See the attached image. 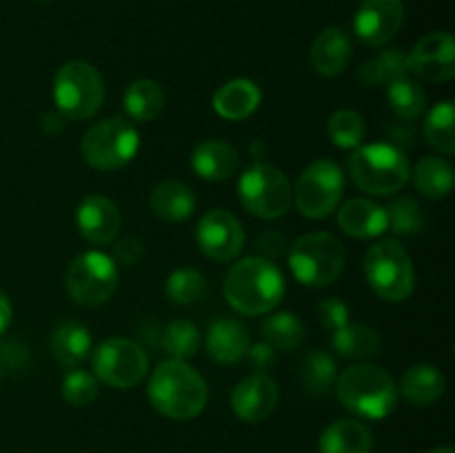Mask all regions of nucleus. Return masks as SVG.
<instances>
[{
  "label": "nucleus",
  "instance_id": "f257e3e1",
  "mask_svg": "<svg viewBox=\"0 0 455 453\" xmlns=\"http://www.w3.org/2000/svg\"><path fill=\"white\" fill-rule=\"evenodd\" d=\"M222 289L235 314L265 315L271 314L283 300L284 275L267 258L251 256L231 266Z\"/></svg>",
  "mask_w": 455,
  "mask_h": 453
},
{
  "label": "nucleus",
  "instance_id": "f03ea898",
  "mask_svg": "<svg viewBox=\"0 0 455 453\" xmlns=\"http://www.w3.org/2000/svg\"><path fill=\"white\" fill-rule=\"evenodd\" d=\"M151 407L172 420H191L207 407L209 389L194 367L182 360H164L156 367L147 386Z\"/></svg>",
  "mask_w": 455,
  "mask_h": 453
},
{
  "label": "nucleus",
  "instance_id": "7ed1b4c3",
  "mask_svg": "<svg viewBox=\"0 0 455 453\" xmlns=\"http://www.w3.org/2000/svg\"><path fill=\"white\" fill-rule=\"evenodd\" d=\"M336 393L347 411L367 420L391 416L398 404V385L376 364H355L336 378Z\"/></svg>",
  "mask_w": 455,
  "mask_h": 453
},
{
  "label": "nucleus",
  "instance_id": "20e7f679",
  "mask_svg": "<svg viewBox=\"0 0 455 453\" xmlns=\"http://www.w3.org/2000/svg\"><path fill=\"white\" fill-rule=\"evenodd\" d=\"M349 178L358 189L371 195H391L409 182V160L391 142H371L355 147L347 160Z\"/></svg>",
  "mask_w": 455,
  "mask_h": 453
},
{
  "label": "nucleus",
  "instance_id": "39448f33",
  "mask_svg": "<svg viewBox=\"0 0 455 453\" xmlns=\"http://www.w3.org/2000/svg\"><path fill=\"white\" fill-rule=\"evenodd\" d=\"M289 266L305 287H329L345 269V247L329 231H311L289 247Z\"/></svg>",
  "mask_w": 455,
  "mask_h": 453
},
{
  "label": "nucleus",
  "instance_id": "423d86ee",
  "mask_svg": "<svg viewBox=\"0 0 455 453\" xmlns=\"http://www.w3.org/2000/svg\"><path fill=\"white\" fill-rule=\"evenodd\" d=\"M53 102L65 120H87L105 102V80L84 60H71L58 69L53 80Z\"/></svg>",
  "mask_w": 455,
  "mask_h": 453
},
{
  "label": "nucleus",
  "instance_id": "0eeeda50",
  "mask_svg": "<svg viewBox=\"0 0 455 453\" xmlns=\"http://www.w3.org/2000/svg\"><path fill=\"white\" fill-rule=\"evenodd\" d=\"M364 275L373 293L387 302H404L416 287L413 262L398 240H380L369 247Z\"/></svg>",
  "mask_w": 455,
  "mask_h": 453
},
{
  "label": "nucleus",
  "instance_id": "6e6552de",
  "mask_svg": "<svg viewBox=\"0 0 455 453\" xmlns=\"http://www.w3.org/2000/svg\"><path fill=\"white\" fill-rule=\"evenodd\" d=\"M140 147V133L129 120L105 118L92 124L80 142V154L98 171H116L132 163Z\"/></svg>",
  "mask_w": 455,
  "mask_h": 453
},
{
  "label": "nucleus",
  "instance_id": "1a4fd4ad",
  "mask_svg": "<svg viewBox=\"0 0 455 453\" xmlns=\"http://www.w3.org/2000/svg\"><path fill=\"white\" fill-rule=\"evenodd\" d=\"M238 198L251 216L275 220L291 209L293 187L278 167L258 160L240 176Z\"/></svg>",
  "mask_w": 455,
  "mask_h": 453
},
{
  "label": "nucleus",
  "instance_id": "9d476101",
  "mask_svg": "<svg viewBox=\"0 0 455 453\" xmlns=\"http://www.w3.org/2000/svg\"><path fill=\"white\" fill-rule=\"evenodd\" d=\"M120 269L102 251H84L74 258L65 274V287L71 300L83 306H100L116 293Z\"/></svg>",
  "mask_w": 455,
  "mask_h": 453
},
{
  "label": "nucleus",
  "instance_id": "9b49d317",
  "mask_svg": "<svg viewBox=\"0 0 455 453\" xmlns=\"http://www.w3.org/2000/svg\"><path fill=\"white\" fill-rule=\"evenodd\" d=\"M345 191V173L333 160L318 158L307 164L293 189L298 211L311 220H323L338 209Z\"/></svg>",
  "mask_w": 455,
  "mask_h": 453
},
{
  "label": "nucleus",
  "instance_id": "f8f14e48",
  "mask_svg": "<svg viewBox=\"0 0 455 453\" xmlns=\"http://www.w3.org/2000/svg\"><path fill=\"white\" fill-rule=\"evenodd\" d=\"M93 376L114 389H132L145 380L149 371L147 351L127 338H109L100 342L92 355Z\"/></svg>",
  "mask_w": 455,
  "mask_h": 453
},
{
  "label": "nucleus",
  "instance_id": "ddd939ff",
  "mask_svg": "<svg viewBox=\"0 0 455 453\" xmlns=\"http://www.w3.org/2000/svg\"><path fill=\"white\" fill-rule=\"evenodd\" d=\"M196 242L200 251L216 262H231L244 247V229L238 218L225 209H212L196 226Z\"/></svg>",
  "mask_w": 455,
  "mask_h": 453
},
{
  "label": "nucleus",
  "instance_id": "4468645a",
  "mask_svg": "<svg viewBox=\"0 0 455 453\" xmlns=\"http://www.w3.org/2000/svg\"><path fill=\"white\" fill-rule=\"evenodd\" d=\"M409 74L427 83H447L455 76V40L449 31H434L418 40L407 56Z\"/></svg>",
  "mask_w": 455,
  "mask_h": 453
},
{
  "label": "nucleus",
  "instance_id": "2eb2a0df",
  "mask_svg": "<svg viewBox=\"0 0 455 453\" xmlns=\"http://www.w3.org/2000/svg\"><path fill=\"white\" fill-rule=\"evenodd\" d=\"M404 25L403 0H363L354 18V31L367 47H385Z\"/></svg>",
  "mask_w": 455,
  "mask_h": 453
},
{
  "label": "nucleus",
  "instance_id": "dca6fc26",
  "mask_svg": "<svg viewBox=\"0 0 455 453\" xmlns=\"http://www.w3.org/2000/svg\"><path fill=\"white\" fill-rule=\"evenodd\" d=\"M280 400L278 385L267 373H251L235 385L231 409L243 422H262L275 411Z\"/></svg>",
  "mask_w": 455,
  "mask_h": 453
},
{
  "label": "nucleus",
  "instance_id": "f3484780",
  "mask_svg": "<svg viewBox=\"0 0 455 453\" xmlns=\"http://www.w3.org/2000/svg\"><path fill=\"white\" fill-rule=\"evenodd\" d=\"M123 216L114 200L105 195H87L76 211V226L80 235L92 244H111L118 238Z\"/></svg>",
  "mask_w": 455,
  "mask_h": 453
},
{
  "label": "nucleus",
  "instance_id": "a211bd4d",
  "mask_svg": "<svg viewBox=\"0 0 455 453\" xmlns=\"http://www.w3.org/2000/svg\"><path fill=\"white\" fill-rule=\"evenodd\" d=\"M351 60V40L340 27H327L314 38L309 49V62L315 74L324 78L340 76Z\"/></svg>",
  "mask_w": 455,
  "mask_h": 453
},
{
  "label": "nucleus",
  "instance_id": "6ab92c4d",
  "mask_svg": "<svg viewBox=\"0 0 455 453\" xmlns=\"http://www.w3.org/2000/svg\"><path fill=\"white\" fill-rule=\"evenodd\" d=\"M338 225L347 235L358 240L378 238L389 229L385 207L367 198L347 200L338 211Z\"/></svg>",
  "mask_w": 455,
  "mask_h": 453
},
{
  "label": "nucleus",
  "instance_id": "aec40b11",
  "mask_svg": "<svg viewBox=\"0 0 455 453\" xmlns=\"http://www.w3.org/2000/svg\"><path fill=\"white\" fill-rule=\"evenodd\" d=\"M251 338L247 327L234 318L213 320L207 331V354L220 364H234L244 358Z\"/></svg>",
  "mask_w": 455,
  "mask_h": 453
},
{
  "label": "nucleus",
  "instance_id": "412c9836",
  "mask_svg": "<svg viewBox=\"0 0 455 453\" xmlns=\"http://www.w3.org/2000/svg\"><path fill=\"white\" fill-rule=\"evenodd\" d=\"M260 100L262 91L253 80L234 78L213 93V111L220 118L238 123V120L249 118L260 107Z\"/></svg>",
  "mask_w": 455,
  "mask_h": 453
},
{
  "label": "nucleus",
  "instance_id": "4be33fe9",
  "mask_svg": "<svg viewBox=\"0 0 455 453\" xmlns=\"http://www.w3.org/2000/svg\"><path fill=\"white\" fill-rule=\"evenodd\" d=\"M191 167L203 180L220 182L238 171L240 155L229 142L204 140L191 154Z\"/></svg>",
  "mask_w": 455,
  "mask_h": 453
},
{
  "label": "nucleus",
  "instance_id": "5701e85b",
  "mask_svg": "<svg viewBox=\"0 0 455 453\" xmlns=\"http://www.w3.org/2000/svg\"><path fill=\"white\" fill-rule=\"evenodd\" d=\"M196 195L191 187L180 180H164L154 187L149 195V207L154 216L164 222H185L196 211Z\"/></svg>",
  "mask_w": 455,
  "mask_h": 453
},
{
  "label": "nucleus",
  "instance_id": "b1692460",
  "mask_svg": "<svg viewBox=\"0 0 455 453\" xmlns=\"http://www.w3.org/2000/svg\"><path fill=\"white\" fill-rule=\"evenodd\" d=\"M404 400L413 407H429V404L438 402L444 393V376L438 367L427 362L411 364L407 371L403 373L400 380V389Z\"/></svg>",
  "mask_w": 455,
  "mask_h": 453
},
{
  "label": "nucleus",
  "instance_id": "393cba45",
  "mask_svg": "<svg viewBox=\"0 0 455 453\" xmlns=\"http://www.w3.org/2000/svg\"><path fill=\"white\" fill-rule=\"evenodd\" d=\"M52 351L60 367H78L92 351V333L76 320L60 322L52 333Z\"/></svg>",
  "mask_w": 455,
  "mask_h": 453
},
{
  "label": "nucleus",
  "instance_id": "a878e982",
  "mask_svg": "<svg viewBox=\"0 0 455 453\" xmlns=\"http://www.w3.org/2000/svg\"><path fill=\"white\" fill-rule=\"evenodd\" d=\"M404 76H409L407 53H403L395 47L385 49L378 56L369 58L355 71V80L363 87L369 89L389 87L391 83H395L398 78H404Z\"/></svg>",
  "mask_w": 455,
  "mask_h": 453
},
{
  "label": "nucleus",
  "instance_id": "bb28decb",
  "mask_svg": "<svg viewBox=\"0 0 455 453\" xmlns=\"http://www.w3.org/2000/svg\"><path fill=\"white\" fill-rule=\"evenodd\" d=\"M371 447V431L358 420H338L329 425L320 435V451L323 453H369Z\"/></svg>",
  "mask_w": 455,
  "mask_h": 453
},
{
  "label": "nucleus",
  "instance_id": "cd10ccee",
  "mask_svg": "<svg viewBox=\"0 0 455 453\" xmlns=\"http://www.w3.org/2000/svg\"><path fill=\"white\" fill-rule=\"evenodd\" d=\"M413 187L420 191L425 198L440 200L449 195L453 189V169L451 164L438 155H425L416 163V167L409 169Z\"/></svg>",
  "mask_w": 455,
  "mask_h": 453
},
{
  "label": "nucleus",
  "instance_id": "c85d7f7f",
  "mask_svg": "<svg viewBox=\"0 0 455 453\" xmlns=\"http://www.w3.org/2000/svg\"><path fill=\"white\" fill-rule=\"evenodd\" d=\"M333 349L345 358L367 360L380 354L382 340L373 327H367L363 322H347L331 336Z\"/></svg>",
  "mask_w": 455,
  "mask_h": 453
},
{
  "label": "nucleus",
  "instance_id": "c756f323",
  "mask_svg": "<svg viewBox=\"0 0 455 453\" xmlns=\"http://www.w3.org/2000/svg\"><path fill=\"white\" fill-rule=\"evenodd\" d=\"M164 107V91L156 80L138 78L124 91V109L136 123H151Z\"/></svg>",
  "mask_w": 455,
  "mask_h": 453
},
{
  "label": "nucleus",
  "instance_id": "7c9ffc66",
  "mask_svg": "<svg viewBox=\"0 0 455 453\" xmlns=\"http://www.w3.org/2000/svg\"><path fill=\"white\" fill-rule=\"evenodd\" d=\"M265 342L274 351H293L305 340V322L291 311H280L269 315L262 324Z\"/></svg>",
  "mask_w": 455,
  "mask_h": 453
},
{
  "label": "nucleus",
  "instance_id": "2f4dec72",
  "mask_svg": "<svg viewBox=\"0 0 455 453\" xmlns=\"http://www.w3.org/2000/svg\"><path fill=\"white\" fill-rule=\"evenodd\" d=\"M387 98H389V107L395 114V118L411 123V120L420 118L427 109V93L420 84L413 78L404 76L391 83L387 87Z\"/></svg>",
  "mask_w": 455,
  "mask_h": 453
},
{
  "label": "nucleus",
  "instance_id": "473e14b6",
  "mask_svg": "<svg viewBox=\"0 0 455 453\" xmlns=\"http://www.w3.org/2000/svg\"><path fill=\"white\" fill-rule=\"evenodd\" d=\"M300 378L305 389L311 395H324L336 386L338 378V367L336 360L323 349H315L302 360L300 367Z\"/></svg>",
  "mask_w": 455,
  "mask_h": 453
},
{
  "label": "nucleus",
  "instance_id": "72a5a7b5",
  "mask_svg": "<svg viewBox=\"0 0 455 453\" xmlns=\"http://www.w3.org/2000/svg\"><path fill=\"white\" fill-rule=\"evenodd\" d=\"M455 107L451 100H443L429 111L425 120V138L440 154L451 155L455 151Z\"/></svg>",
  "mask_w": 455,
  "mask_h": 453
},
{
  "label": "nucleus",
  "instance_id": "f704fd0d",
  "mask_svg": "<svg viewBox=\"0 0 455 453\" xmlns=\"http://www.w3.org/2000/svg\"><path fill=\"white\" fill-rule=\"evenodd\" d=\"M200 345H203V336H200L198 327L189 320H173L163 333V349L167 351L172 360L187 362L198 354Z\"/></svg>",
  "mask_w": 455,
  "mask_h": 453
},
{
  "label": "nucleus",
  "instance_id": "c9c22d12",
  "mask_svg": "<svg viewBox=\"0 0 455 453\" xmlns=\"http://www.w3.org/2000/svg\"><path fill=\"white\" fill-rule=\"evenodd\" d=\"M329 140L340 149H355L363 145L364 133H367V124L364 118L354 109H338L329 115L327 123Z\"/></svg>",
  "mask_w": 455,
  "mask_h": 453
},
{
  "label": "nucleus",
  "instance_id": "e433bc0d",
  "mask_svg": "<svg viewBox=\"0 0 455 453\" xmlns=\"http://www.w3.org/2000/svg\"><path fill=\"white\" fill-rule=\"evenodd\" d=\"M204 287H207V282H204V275L198 269L182 266V269L169 274L167 282H164V293H167L173 305L187 306L203 298Z\"/></svg>",
  "mask_w": 455,
  "mask_h": 453
},
{
  "label": "nucleus",
  "instance_id": "4c0bfd02",
  "mask_svg": "<svg viewBox=\"0 0 455 453\" xmlns=\"http://www.w3.org/2000/svg\"><path fill=\"white\" fill-rule=\"evenodd\" d=\"M387 211V222H389V229L398 235H416L420 231H425L427 218L425 211H422L420 204L416 203L409 195H403V198H395Z\"/></svg>",
  "mask_w": 455,
  "mask_h": 453
},
{
  "label": "nucleus",
  "instance_id": "58836bf2",
  "mask_svg": "<svg viewBox=\"0 0 455 453\" xmlns=\"http://www.w3.org/2000/svg\"><path fill=\"white\" fill-rule=\"evenodd\" d=\"M98 391H100L98 378L78 367L67 371L60 386L62 398H65V402H69L71 407H87V404H92L93 400L98 398Z\"/></svg>",
  "mask_w": 455,
  "mask_h": 453
},
{
  "label": "nucleus",
  "instance_id": "ea45409f",
  "mask_svg": "<svg viewBox=\"0 0 455 453\" xmlns=\"http://www.w3.org/2000/svg\"><path fill=\"white\" fill-rule=\"evenodd\" d=\"M145 258V244L140 238L133 235H124V238H116L111 244V260L120 266H133Z\"/></svg>",
  "mask_w": 455,
  "mask_h": 453
},
{
  "label": "nucleus",
  "instance_id": "a19ab883",
  "mask_svg": "<svg viewBox=\"0 0 455 453\" xmlns=\"http://www.w3.org/2000/svg\"><path fill=\"white\" fill-rule=\"evenodd\" d=\"M318 320L327 331H338L349 322V306L340 298H324L318 302Z\"/></svg>",
  "mask_w": 455,
  "mask_h": 453
},
{
  "label": "nucleus",
  "instance_id": "79ce46f5",
  "mask_svg": "<svg viewBox=\"0 0 455 453\" xmlns=\"http://www.w3.org/2000/svg\"><path fill=\"white\" fill-rule=\"evenodd\" d=\"M287 238H284L280 231H265V234H260V238H258L256 247H258V253H260V258H267V260L274 262V258H280L284 251H287Z\"/></svg>",
  "mask_w": 455,
  "mask_h": 453
},
{
  "label": "nucleus",
  "instance_id": "37998d69",
  "mask_svg": "<svg viewBox=\"0 0 455 453\" xmlns=\"http://www.w3.org/2000/svg\"><path fill=\"white\" fill-rule=\"evenodd\" d=\"M251 362V367L256 369V373H265L271 364L275 362V351L271 349L267 342H260V345H249L247 354H244Z\"/></svg>",
  "mask_w": 455,
  "mask_h": 453
},
{
  "label": "nucleus",
  "instance_id": "c03bdc74",
  "mask_svg": "<svg viewBox=\"0 0 455 453\" xmlns=\"http://www.w3.org/2000/svg\"><path fill=\"white\" fill-rule=\"evenodd\" d=\"M9 324H12V302H9V298L0 291V336L7 331Z\"/></svg>",
  "mask_w": 455,
  "mask_h": 453
},
{
  "label": "nucleus",
  "instance_id": "a18cd8bd",
  "mask_svg": "<svg viewBox=\"0 0 455 453\" xmlns=\"http://www.w3.org/2000/svg\"><path fill=\"white\" fill-rule=\"evenodd\" d=\"M429 453H455L451 447H438V449H434V451H429Z\"/></svg>",
  "mask_w": 455,
  "mask_h": 453
},
{
  "label": "nucleus",
  "instance_id": "49530a36",
  "mask_svg": "<svg viewBox=\"0 0 455 453\" xmlns=\"http://www.w3.org/2000/svg\"><path fill=\"white\" fill-rule=\"evenodd\" d=\"M0 376H3V362H0Z\"/></svg>",
  "mask_w": 455,
  "mask_h": 453
}]
</instances>
